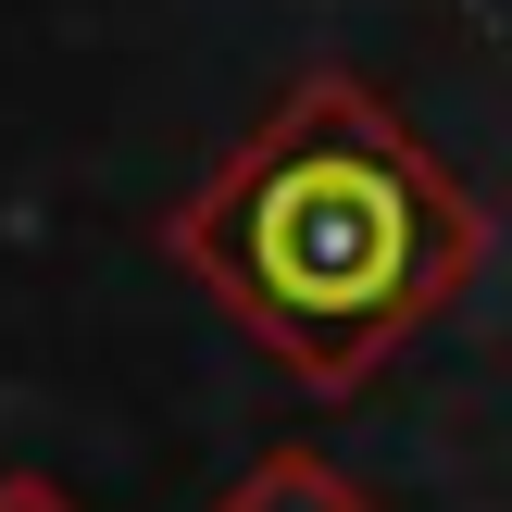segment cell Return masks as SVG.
Segmentation results:
<instances>
[{
  "label": "cell",
  "mask_w": 512,
  "mask_h": 512,
  "mask_svg": "<svg viewBox=\"0 0 512 512\" xmlns=\"http://www.w3.org/2000/svg\"><path fill=\"white\" fill-rule=\"evenodd\" d=\"M163 250L250 350L338 400L475 288L488 213L375 75L325 63L163 213Z\"/></svg>",
  "instance_id": "obj_1"
},
{
  "label": "cell",
  "mask_w": 512,
  "mask_h": 512,
  "mask_svg": "<svg viewBox=\"0 0 512 512\" xmlns=\"http://www.w3.org/2000/svg\"><path fill=\"white\" fill-rule=\"evenodd\" d=\"M213 512H375V488L325 450H263L238 488H213Z\"/></svg>",
  "instance_id": "obj_2"
},
{
  "label": "cell",
  "mask_w": 512,
  "mask_h": 512,
  "mask_svg": "<svg viewBox=\"0 0 512 512\" xmlns=\"http://www.w3.org/2000/svg\"><path fill=\"white\" fill-rule=\"evenodd\" d=\"M0 512H88L63 475H0Z\"/></svg>",
  "instance_id": "obj_3"
}]
</instances>
